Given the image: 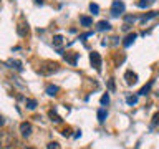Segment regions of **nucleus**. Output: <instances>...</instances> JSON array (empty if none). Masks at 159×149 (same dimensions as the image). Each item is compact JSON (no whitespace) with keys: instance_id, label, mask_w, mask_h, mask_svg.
<instances>
[{"instance_id":"f257e3e1","label":"nucleus","mask_w":159,"mask_h":149,"mask_svg":"<svg viewBox=\"0 0 159 149\" xmlns=\"http://www.w3.org/2000/svg\"><path fill=\"white\" fill-rule=\"evenodd\" d=\"M58 70H60V65L58 63L47 61L43 66H40V73H42V74H52V73H57Z\"/></svg>"},{"instance_id":"f03ea898","label":"nucleus","mask_w":159,"mask_h":149,"mask_svg":"<svg viewBox=\"0 0 159 149\" xmlns=\"http://www.w3.org/2000/svg\"><path fill=\"white\" fill-rule=\"evenodd\" d=\"M89 60H91V65L94 66V70H96V71H101V56H99V53L93 52L89 55Z\"/></svg>"},{"instance_id":"7ed1b4c3","label":"nucleus","mask_w":159,"mask_h":149,"mask_svg":"<svg viewBox=\"0 0 159 149\" xmlns=\"http://www.w3.org/2000/svg\"><path fill=\"white\" fill-rule=\"evenodd\" d=\"M123 12H124V3H123V0H114L113 5H111V13L116 17V15L123 13Z\"/></svg>"},{"instance_id":"20e7f679","label":"nucleus","mask_w":159,"mask_h":149,"mask_svg":"<svg viewBox=\"0 0 159 149\" xmlns=\"http://www.w3.org/2000/svg\"><path fill=\"white\" fill-rule=\"evenodd\" d=\"M20 134H22L23 138H30V136H32V124L27 123V121L20 124Z\"/></svg>"},{"instance_id":"39448f33","label":"nucleus","mask_w":159,"mask_h":149,"mask_svg":"<svg viewBox=\"0 0 159 149\" xmlns=\"http://www.w3.org/2000/svg\"><path fill=\"white\" fill-rule=\"evenodd\" d=\"M124 78H126V83H128V84H134V83L138 81V74L133 73V71H126Z\"/></svg>"},{"instance_id":"423d86ee","label":"nucleus","mask_w":159,"mask_h":149,"mask_svg":"<svg viewBox=\"0 0 159 149\" xmlns=\"http://www.w3.org/2000/svg\"><path fill=\"white\" fill-rule=\"evenodd\" d=\"M134 40H136V33H129L128 37L124 38V43H123V45H124V47H129V45H131Z\"/></svg>"},{"instance_id":"0eeeda50","label":"nucleus","mask_w":159,"mask_h":149,"mask_svg":"<svg viewBox=\"0 0 159 149\" xmlns=\"http://www.w3.org/2000/svg\"><path fill=\"white\" fill-rule=\"evenodd\" d=\"M111 27H109V23L106 22V20H101V22H98V30H109Z\"/></svg>"},{"instance_id":"6e6552de","label":"nucleus","mask_w":159,"mask_h":149,"mask_svg":"<svg viewBox=\"0 0 159 149\" xmlns=\"http://www.w3.org/2000/svg\"><path fill=\"white\" fill-rule=\"evenodd\" d=\"M47 93L50 96H55V94L58 93V86H52V84H50V86H47Z\"/></svg>"},{"instance_id":"1a4fd4ad","label":"nucleus","mask_w":159,"mask_h":149,"mask_svg":"<svg viewBox=\"0 0 159 149\" xmlns=\"http://www.w3.org/2000/svg\"><path fill=\"white\" fill-rule=\"evenodd\" d=\"M61 43H63V37H61V35H57V37H53V45H55V47H60Z\"/></svg>"},{"instance_id":"9d476101","label":"nucleus","mask_w":159,"mask_h":149,"mask_svg":"<svg viewBox=\"0 0 159 149\" xmlns=\"http://www.w3.org/2000/svg\"><path fill=\"white\" fill-rule=\"evenodd\" d=\"M48 114H50V118H52V121H55V123H60V121H61V118H60L55 111H50Z\"/></svg>"},{"instance_id":"9b49d317","label":"nucleus","mask_w":159,"mask_h":149,"mask_svg":"<svg viewBox=\"0 0 159 149\" xmlns=\"http://www.w3.org/2000/svg\"><path fill=\"white\" fill-rule=\"evenodd\" d=\"M25 103H27L28 109H35V108H37V101H35V99H27Z\"/></svg>"},{"instance_id":"f8f14e48","label":"nucleus","mask_w":159,"mask_h":149,"mask_svg":"<svg viewBox=\"0 0 159 149\" xmlns=\"http://www.w3.org/2000/svg\"><path fill=\"white\" fill-rule=\"evenodd\" d=\"M80 22H81L83 27H89V25H91V18H88V17H81V20H80Z\"/></svg>"},{"instance_id":"ddd939ff","label":"nucleus","mask_w":159,"mask_h":149,"mask_svg":"<svg viewBox=\"0 0 159 149\" xmlns=\"http://www.w3.org/2000/svg\"><path fill=\"white\" fill-rule=\"evenodd\" d=\"M98 119H99L101 123L106 119V111H104V109H99V111H98Z\"/></svg>"},{"instance_id":"4468645a","label":"nucleus","mask_w":159,"mask_h":149,"mask_svg":"<svg viewBox=\"0 0 159 149\" xmlns=\"http://www.w3.org/2000/svg\"><path fill=\"white\" fill-rule=\"evenodd\" d=\"M47 149H61V147H60V144H58V142H48Z\"/></svg>"},{"instance_id":"2eb2a0df","label":"nucleus","mask_w":159,"mask_h":149,"mask_svg":"<svg viewBox=\"0 0 159 149\" xmlns=\"http://www.w3.org/2000/svg\"><path fill=\"white\" fill-rule=\"evenodd\" d=\"M151 86H152V81L149 83L148 86H144V88L141 89V91H139V94H148V91H149V88H151Z\"/></svg>"},{"instance_id":"dca6fc26","label":"nucleus","mask_w":159,"mask_h":149,"mask_svg":"<svg viewBox=\"0 0 159 149\" xmlns=\"http://www.w3.org/2000/svg\"><path fill=\"white\" fill-rule=\"evenodd\" d=\"M157 124H159V113H156L152 116V126H157Z\"/></svg>"},{"instance_id":"f3484780","label":"nucleus","mask_w":159,"mask_h":149,"mask_svg":"<svg viewBox=\"0 0 159 149\" xmlns=\"http://www.w3.org/2000/svg\"><path fill=\"white\" fill-rule=\"evenodd\" d=\"M108 103H109V96L106 93V94H103V96H101V104H108Z\"/></svg>"},{"instance_id":"a211bd4d","label":"nucleus","mask_w":159,"mask_h":149,"mask_svg":"<svg viewBox=\"0 0 159 149\" xmlns=\"http://www.w3.org/2000/svg\"><path fill=\"white\" fill-rule=\"evenodd\" d=\"M89 10H91L93 13H98V10H99V7H98L96 3H91V5H89Z\"/></svg>"},{"instance_id":"6ab92c4d","label":"nucleus","mask_w":159,"mask_h":149,"mask_svg":"<svg viewBox=\"0 0 159 149\" xmlns=\"http://www.w3.org/2000/svg\"><path fill=\"white\" fill-rule=\"evenodd\" d=\"M65 60H68V61L71 63V65L76 63V58H75V56H66V55H65Z\"/></svg>"},{"instance_id":"aec40b11","label":"nucleus","mask_w":159,"mask_h":149,"mask_svg":"<svg viewBox=\"0 0 159 149\" xmlns=\"http://www.w3.org/2000/svg\"><path fill=\"white\" fill-rule=\"evenodd\" d=\"M136 101H138V98H136V96H128V103H129V104H134Z\"/></svg>"},{"instance_id":"412c9836","label":"nucleus","mask_w":159,"mask_h":149,"mask_svg":"<svg viewBox=\"0 0 159 149\" xmlns=\"http://www.w3.org/2000/svg\"><path fill=\"white\" fill-rule=\"evenodd\" d=\"M63 136H70V129H65V131H63Z\"/></svg>"},{"instance_id":"4be33fe9","label":"nucleus","mask_w":159,"mask_h":149,"mask_svg":"<svg viewBox=\"0 0 159 149\" xmlns=\"http://www.w3.org/2000/svg\"><path fill=\"white\" fill-rule=\"evenodd\" d=\"M0 124H3V119H2V116H0Z\"/></svg>"},{"instance_id":"5701e85b","label":"nucleus","mask_w":159,"mask_h":149,"mask_svg":"<svg viewBox=\"0 0 159 149\" xmlns=\"http://www.w3.org/2000/svg\"><path fill=\"white\" fill-rule=\"evenodd\" d=\"M0 147H3V146H2V138H0Z\"/></svg>"}]
</instances>
